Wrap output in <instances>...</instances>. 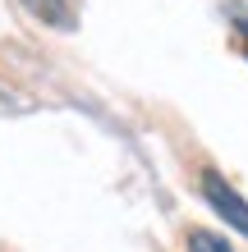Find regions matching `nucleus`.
I'll list each match as a JSON object with an SVG mask.
<instances>
[{
  "instance_id": "f257e3e1",
  "label": "nucleus",
  "mask_w": 248,
  "mask_h": 252,
  "mask_svg": "<svg viewBox=\"0 0 248 252\" xmlns=\"http://www.w3.org/2000/svg\"><path fill=\"white\" fill-rule=\"evenodd\" d=\"M202 197L212 202V211L221 216L225 225H235L239 234H248V202L221 179V174H202Z\"/></svg>"
},
{
  "instance_id": "f03ea898",
  "label": "nucleus",
  "mask_w": 248,
  "mask_h": 252,
  "mask_svg": "<svg viewBox=\"0 0 248 252\" xmlns=\"http://www.w3.org/2000/svg\"><path fill=\"white\" fill-rule=\"evenodd\" d=\"M19 5L33 14V19L51 23V28H74V14H69V0H19Z\"/></svg>"
},
{
  "instance_id": "7ed1b4c3",
  "label": "nucleus",
  "mask_w": 248,
  "mask_h": 252,
  "mask_svg": "<svg viewBox=\"0 0 248 252\" xmlns=\"http://www.w3.org/2000/svg\"><path fill=\"white\" fill-rule=\"evenodd\" d=\"M188 252H235V248L212 229H188Z\"/></svg>"
},
{
  "instance_id": "20e7f679",
  "label": "nucleus",
  "mask_w": 248,
  "mask_h": 252,
  "mask_svg": "<svg viewBox=\"0 0 248 252\" xmlns=\"http://www.w3.org/2000/svg\"><path fill=\"white\" fill-rule=\"evenodd\" d=\"M235 37H239V51L248 55V19H239V23H235Z\"/></svg>"
}]
</instances>
